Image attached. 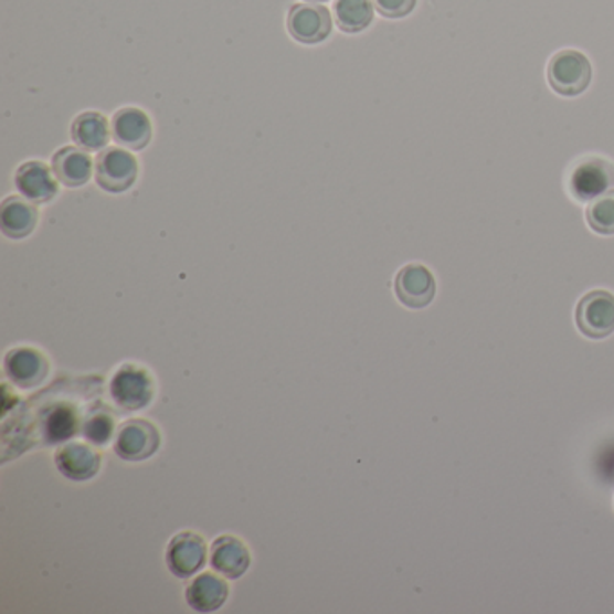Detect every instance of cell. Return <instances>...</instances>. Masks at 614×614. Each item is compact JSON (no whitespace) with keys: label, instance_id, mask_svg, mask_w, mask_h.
Instances as JSON below:
<instances>
[{"label":"cell","instance_id":"6da1fadb","mask_svg":"<svg viewBox=\"0 0 614 614\" xmlns=\"http://www.w3.org/2000/svg\"><path fill=\"white\" fill-rule=\"evenodd\" d=\"M547 76L548 84L559 96L575 98L590 87L593 68L581 51L562 50L548 62Z\"/></svg>","mask_w":614,"mask_h":614},{"label":"cell","instance_id":"7a4b0ae2","mask_svg":"<svg viewBox=\"0 0 614 614\" xmlns=\"http://www.w3.org/2000/svg\"><path fill=\"white\" fill-rule=\"evenodd\" d=\"M110 395L121 410H145L156 395V384L150 371L141 366L123 364L110 381Z\"/></svg>","mask_w":614,"mask_h":614},{"label":"cell","instance_id":"3957f363","mask_svg":"<svg viewBox=\"0 0 614 614\" xmlns=\"http://www.w3.org/2000/svg\"><path fill=\"white\" fill-rule=\"evenodd\" d=\"M576 328L590 339H605L614 332V296L607 290H591L575 308Z\"/></svg>","mask_w":614,"mask_h":614},{"label":"cell","instance_id":"277c9868","mask_svg":"<svg viewBox=\"0 0 614 614\" xmlns=\"http://www.w3.org/2000/svg\"><path fill=\"white\" fill-rule=\"evenodd\" d=\"M161 433L148 420H128L119 427L114 451L125 462H145L157 453Z\"/></svg>","mask_w":614,"mask_h":614},{"label":"cell","instance_id":"5b68a950","mask_svg":"<svg viewBox=\"0 0 614 614\" xmlns=\"http://www.w3.org/2000/svg\"><path fill=\"white\" fill-rule=\"evenodd\" d=\"M137 159L123 148H105L96 157V182L108 193L130 190L137 179Z\"/></svg>","mask_w":614,"mask_h":614},{"label":"cell","instance_id":"8992f818","mask_svg":"<svg viewBox=\"0 0 614 614\" xmlns=\"http://www.w3.org/2000/svg\"><path fill=\"white\" fill-rule=\"evenodd\" d=\"M287 30L301 44H319L332 33V15L321 4H296L288 11Z\"/></svg>","mask_w":614,"mask_h":614},{"label":"cell","instance_id":"52a82bcc","mask_svg":"<svg viewBox=\"0 0 614 614\" xmlns=\"http://www.w3.org/2000/svg\"><path fill=\"white\" fill-rule=\"evenodd\" d=\"M205 557H208V548L204 539L195 531H181L168 544V570L177 579H190L204 568Z\"/></svg>","mask_w":614,"mask_h":614},{"label":"cell","instance_id":"ba28073f","mask_svg":"<svg viewBox=\"0 0 614 614\" xmlns=\"http://www.w3.org/2000/svg\"><path fill=\"white\" fill-rule=\"evenodd\" d=\"M395 294L404 307L415 310L430 307L436 296V279L425 265H405L396 274Z\"/></svg>","mask_w":614,"mask_h":614},{"label":"cell","instance_id":"9c48e42d","mask_svg":"<svg viewBox=\"0 0 614 614\" xmlns=\"http://www.w3.org/2000/svg\"><path fill=\"white\" fill-rule=\"evenodd\" d=\"M6 375L19 388L30 390L50 375V361L42 351L30 347L13 348L4 357Z\"/></svg>","mask_w":614,"mask_h":614},{"label":"cell","instance_id":"30bf717a","mask_svg":"<svg viewBox=\"0 0 614 614\" xmlns=\"http://www.w3.org/2000/svg\"><path fill=\"white\" fill-rule=\"evenodd\" d=\"M614 186V168L604 159L582 161L571 176L570 188L579 200H593Z\"/></svg>","mask_w":614,"mask_h":614},{"label":"cell","instance_id":"8fae6325","mask_svg":"<svg viewBox=\"0 0 614 614\" xmlns=\"http://www.w3.org/2000/svg\"><path fill=\"white\" fill-rule=\"evenodd\" d=\"M54 464L65 478L73 479V481H85L98 474L102 458H99L98 451L91 445L73 442V444H65L60 448L54 456Z\"/></svg>","mask_w":614,"mask_h":614},{"label":"cell","instance_id":"7c38bea8","mask_svg":"<svg viewBox=\"0 0 614 614\" xmlns=\"http://www.w3.org/2000/svg\"><path fill=\"white\" fill-rule=\"evenodd\" d=\"M17 190L20 195L34 204H45L59 195V184L44 162H24L15 173Z\"/></svg>","mask_w":614,"mask_h":614},{"label":"cell","instance_id":"4fadbf2b","mask_svg":"<svg viewBox=\"0 0 614 614\" xmlns=\"http://www.w3.org/2000/svg\"><path fill=\"white\" fill-rule=\"evenodd\" d=\"M211 565L216 573L225 579H240L245 571L250 570V548L240 541L239 537L222 536L211 544Z\"/></svg>","mask_w":614,"mask_h":614},{"label":"cell","instance_id":"5bb4252c","mask_svg":"<svg viewBox=\"0 0 614 614\" xmlns=\"http://www.w3.org/2000/svg\"><path fill=\"white\" fill-rule=\"evenodd\" d=\"M113 136L121 147L142 150L151 139L150 117L139 108H121L113 117Z\"/></svg>","mask_w":614,"mask_h":614},{"label":"cell","instance_id":"9a60e30c","mask_svg":"<svg viewBox=\"0 0 614 614\" xmlns=\"http://www.w3.org/2000/svg\"><path fill=\"white\" fill-rule=\"evenodd\" d=\"M230 596V585L213 573L195 576L186 590V602L197 613H213L225 604Z\"/></svg>","mask_w":614,"mask_h":614},{"label":"cell","instance_id":"2e32d148","mask_svg":"<svg viewBox=\"0 0 614 614\" xmlns=\"http://www.w3.org/2000/svg\"><path fill=\"white\" fill-rule=\"evenodd\" d=\"M39 222V210L31 200L8 197L0 205V230L8 239L20 240L30 236Z\"/></svg>","mask_w":614,"mask_h":614},{"label":"cell","instance_id":"e0dca14e","mask_svg":"<svg viewBox=\"0 0 614 614\" xmlns=\"http://www.w3.org/2000/svg\"><path fill=\"white\" fill-rule=\"evenodd\" d=\"M94 162L88 151L65 147L53 156V171L56 179L67 188L87 184L93 177Z\"/></svg>","mask_w":614,"mask_h":614},{"label":"cell","instance_id":"ac0fdd59","mask_svg":"<svg viewBox=\"0 0 614 614\" xmlns=\"http://www.w3.org/2000/svg\"><path fill=\"white\" fill-rule=\"evenodd\" d=\"M71 136L76 147L85 151H102L110 141L107 117L99 113L80 114L71 127Z\"/></svg>","mask_w":614,"mask_h":614},{"label":"cell","instance_id":"d6986e66","mask_svg":"<svg viewBox=\"0 0 614 614\" xmlns=\"http://www.w3.org/2000/svg\"><path fill=\"white\" fill-rule=\"evenodd\" d=\"M373 0H336L334 17L345 33H361L373 22Z\"/></svg>","mask_w":614,"mask_h":614},{"label":"cell","instance_id":"ffe728a7","mask_svg":"<svg viewBox=\"0 0 614 614\" xmlns=\"http://www.w3.org/2000/svg\"><path fill=\"white\" fill-rule=\"evenodd\" d=\"M44 436L50 444H62L78 433L80 420L74 407L67 404L54 405L44 416Z\"/></svg>","mask_w":614,"mask_h":614},{"label":"cell","instance_id":"44dd1931","mask_svg":"<svg viewBox=\"0 0 614 614\" xmlns=\"http://www.w3.org/2000/svg\"><path fill=\"white\" fill-rule=\"evenodd\" d=\"M585 220L595 233L604 236L614 234V188L591 200L585 210Z\"/></svg>","mask_w":614,"mask_h":614},{"label":"cell","instance_id":"7402d4cb","mask_svg":"<svg viewBox=\"0 0 614 614\" xmlns=\"http://www.w3.org/2000/svg\"><path fill=\"white\" fill-rule=\"evenodd\" d=\"M114 434L113 415L105 410H96L88 415L84 425V436L93 445L105 447Z\"/></svg>","mask_w":614,"mask_h":614},{"label":"cell","instance_id":"603a6c76","mask_svg":"<svg viewBox=\"0 0 614 614\" xmlns=\"http://www.w3.org/2000/svg\"><path fill=\"white\" fill-rule=\"evenodd\" d=\"M375 10L385 19H404L416 8V0H373Z\"/></svg>","mask_w":614,"mask_h":614},{"label":"cell","instance_id":"cb8c5ba5","mask_svg":"<svg viewBox=\"0 0 614 614\" xmlns=\"http://www.w3.org/2000/svg\"><path fill=\"white\" fill-rule=\"evenodd\" d=\"M308 2H316L317 4V2H325V0H308Z\"/></svg>","mask_w":614,"mask_h":614}]
</instances>
